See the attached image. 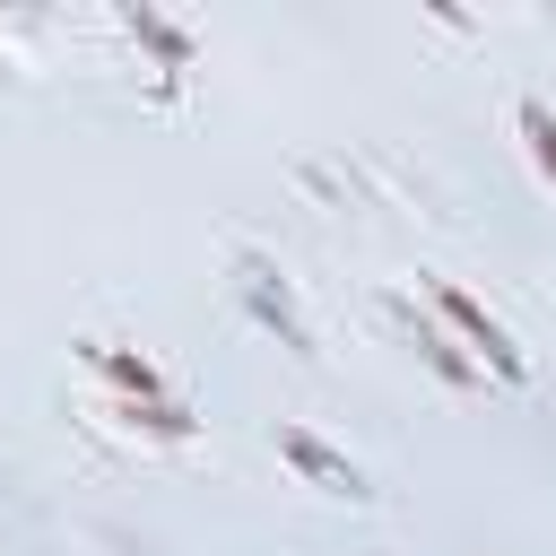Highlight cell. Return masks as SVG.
Instances as JSON below:
<instances>
[{"label":"cell","instance_id":"cell-1","mask_svg":"<svg viewBox=\"0 0 556 556\" xmlns=\"http://www.w3.org/2000/svg\"><path fill=\"white\" fill-rule=\"evenodd\" d=\"M408 287H417V304L452 330V348L486 374V391H530V348H521V330H513L486 295H469L460 278H434V269H417Z\"/></svg>","mask_w":556,"mask_h":556},{"label":"cell","instance_id":"cell-2","mask_svg":"<svg viewBox=\"0 0 556 556\" xmlns=\"http://www.w3.org/2000/svg\"><path fill=\"white\" fill-rule=\"evenodd\" d=\"M235 278V313L261 330V339H278V348H295V356H321V330H313V313H304V287L287 278V261L278 252H261V243H235V261H226Z\"/></svg>","mask_w":556,"mask_h":556},{"label":"cell","instance_id":"cell-3","mask_svg":"<svg viewBox=\"0 0 556 556\" xmlns=\"http://www.w3.org/2000/svg\"><path fill=\"white\" fill-rule=\"evenodd\" d=\"M78 391H87V400H122V408H165V400H182V382H174L148 348H130V339H78Z\"/></svg>","mask_w":556,"mask_h":556},{"label":"cell","instance_id":"cell-4","mask_svg":"<svg viewBox=\"0 0 556 556\" xmlns=\"http://www.w3.org/2000/svg\"><path fill=\"white\" fill-rule=\"evenodd\" d=\"M269 452L313 486V495H330V504H374V469L356 460V452H339L330 434H313V426H269Z\"/></svg>","mask_w":556,"mask_h":556},{"label":"cell","instance_id":"cell-5","mask_svg":"<svg viewBox=\"0 0 556 556\" xmlns=\"http://www.w3.org/2000/svg\"><path fill=\"white\" fill-rule=\"evenodd\" d=\"M513 130H521V156L539 165V182L556 191V104H547V96H521V104H513Z\"/></svg>","mask_w":556,"mask_h":556}]
</instances>
